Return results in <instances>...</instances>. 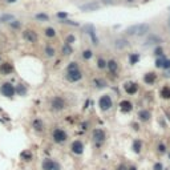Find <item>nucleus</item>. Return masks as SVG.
I'll use <instances>...</instances> for the list:
<instances>
[{
  "label": "nucleus",
  "mask_w": 170,
  "mask_h": 170,
  "mask_svg": "<svg viewBox=\"0 0 170 170\" xmlns=\"http://www.w3.org/2000/svg\"><path fill=\"white\" fill-rule=\"evenodd\" d=\"M150 29V25L149 24H136V25H132V27H129L128 29H126V35H129V36H142V35H145L148 31Z\"/></svg>",
  "instance_id": "f257e3e1"
},
{
  "label": "nucleus",
  "mask_w": 170,
  "mask_h": 170,
  "mask_svg": "<svg viewBox=\"0 0 170 170\" xmlns=\"http://www.w3.org/2000/svg\"><path fill=\"white\" fill-rule=\"evenodd\" d=\"M98 105H100V108H101V110H109L112 108V105H113L112 97L108 96V95L101 96V98H100V101H98Z\"/></svg>",
  "instance_id": "f03ea898"
},
{
  "label": "nucleus",
  "mask_w": 170,
  "mask_h": 170,
  "mask_svg": "<svg viewBox=\"0 0 170 170\" xmlns=\"http://www.w3.org/2000/svg\"><path fill=\"white\" fill-rule=\"evenodd\" d=\"M53 140H55L57 144L65 142L67 141V133L63 129H55V132H53Z\"/></svg>",
  "instance_id": "7ed1b4c3"
},
{
  "label": "nucleus",
  "mask_w": 170,
  "mask_h": 170,
  "mask_svg": "<svg viewBox=\"0 0 170 170\" xmlns=\"http://www.w3.org/2000/svg\"><path fill=\"white\" fill-rule=\"evenodd\" d=\"M41 167H43V170H59L60 169V166L56 164V162L53 161V159H49V158H47V159L43 161Z\"/></svg>",
  "instance_id": "20e7f679"
},
{
  "label": "nucleus",
  "mask_w": 170,
  "mask_h": 170,
  "mask_svg": "<svg viewBox=\"0 0 170 170\" xmlns=\"http://www.w3.org/2000/svg\"><path fill=\"white\" fill-rule=\"evenodd\" d=\"M65 108V101L61 97H55L52 100V109L53 110H61Z\"/></svg>",
  "instance_id": "39448f33"
},
{
  "label": "nucleus",
  "mask_w": 170,
  "mask_h": 170,
  "mask_svg": "<svg viewBox=\"0 0 170 170\" xmlns=\"http://www.w3.org/2000/svg\"><path fill=\"white\" fill-rule=\"evenodd\" d=\"M2 93H3V96H7V97H11V96H13L15 95V88H13V85H11V84H3L2 85Z\"/></svg>",
  "instance_id": "423d86ee"
},
{
  "label": "nucleus",
  "mask_w": 170,
  "mask_h": 170,
  "mask_svg": "<svg viewBox=\"0 0 170 170\" xmlns=\"http://www.w3.org/2000/svg\"><path fill=\"white\" fill-rule=\"evenodd\" d=\"M93 140L97 144H101L105 140V132L102 129H95L93 130Z\"/></svg>",
  "instance_id": "0eeeda50"
},
{
  "label": "nucleus",
  "mask_w": 170,
  "mask_h": 170,
  "mask_svg": "<svg viewBox=\"0 0 170 170\" xmlns=\"http://www.w3.org/2000/svg\"><path fill=\"white\" fill-rule=\"evenodd\" d=\"M71 149L74 154H81L84 152V144L81 141H73L71 145Z\"/></svg>",
  "instance_id": "6e6552de"
},
{
  "label": "nucleus",
  "mask_w": 170,
  "mask_h": 170,
  "mask_svg": "<svg viewBox=\"0 0 170 170\" xmlns=\"http://www.w3.org/2000/svg\"><path fill=\"white\" fill-rule=\"evenodd\" d=\"M82 77V74H81V72L80 71H73V72H68V74H67V79L71 81V82H74V81H79L80 79Z\"/></svg>",
  "instance_id": "1a4fd4ad"
},
{
  "label": "nucleus",
  "mask_w": 170,
  "mask_h": 170,
  "mask_svg": "<svg viewBox=\"0 0 170 170\" xmlns=\"http://www.w3.org/2000/svg\"><path fill=\"white\" fill-rule=\"evenodd\" d=\"M137 90H138L137 84H134V82H126L125 84V92L128 95H134V93H137Z\"/></svg>",
  "instance_id": "9d476101"
},
{
  "label": "nucleus",
  "mask_w": 170,
  "mask_h": 170,
  "mask_svg": "<svg viewBox=\"0 0 170 170\" xmlns=\"http://www.w3.org/2000/svg\"><path fill=\"white\" fill-rule=\"evenodd\" d=\"M24 39L31 43H36L37 41V35L36 32H33V31H31V29H27L25 32H24Z\"/></svg>",
  "instance_id": "9b49d317"
},
{
  "label": "nucleus",
  "mask_w": 170,
  "mask_h": 170,
  "mask_svg": "<svg viewBox=\"0 0 170 170\" xmlns=\"http://www.w3.org/2000/svg\"><path fill=\"white\" fill-rule=\"evenodd\" d=\"M120 108H121V110L124 113H128V112H130L133 109V105L130 101H128V100H124V101H121V104H120Z\"/></svg>",
  "instance_id": "f8f14e48"
},
{
  "label": "nucleus",
  "mask_w": 170,
  "mask_h": 170,
  "mask_svg": "<svg viewBox=\"0 0 170 170\" xmlns=\"http://www.w3.org/2000/svg\"><path fill=\"white\" fill-rule=\"evenodd\" d=\"M138 117H140L141 121L146 122V121L150 120V112L149 110H141L140 113H138Z\"/></svg>",
  "instance_id": "ddd939ff"
},
{
  "label": "nucleus",
  "mask_w": 170,
  "mask_h": 170,
  "mask_svg": "<svg viewBox=\"0 0 170 170\" xmlns=\"http://www.w3.org/2000/svg\"><path fill=\"white\" fill-rule=\"evenodd\" d=\"M12 71H13V68H12L11 64H3L2 67H0V72H2L3 74H10Z\"/></svg>",
  "instance_id": "4468645a"
},
{
  "label": "nucleus",
  "mask_w": 170,
  "mask_h": 170,
  "mask_svg": "<svg viewBox=\"0 0 170 170\" xmlns=\"http://www.w3.org/2000/svg\"><path fill=\"white\" fill-rule=\"evenodd\" d=\"M106 67L109 68V71H110L112 73H116V72H117V68H118L117 63H116L114 60H110L109 63H108V65H106Z\"/></svg>",
  "instance_id": "2eb2a0df"
},
{
  "label": "nucleus",
  "mask_w": 170,
  "mask_h": 170,
  "mask_svg": "<svg viewBox=\"0 0 170 170\" xmlns=\"http://www.w3.org/2000/svg\"><path fill=\"white\" fill-rule=\"evenodd\" d=\"M144 80H145L146 84H153L154 81H156V74H154V73H148L144 77Z\"/></svg>",
  "instance_id": "dca6fc26"
},
{
  "label": "nucleus",
  "mask_w": 170,
  "mask_h": 170,
  "mask_svg": "<svg viewBox=\"0 0 170 170\" xmlns=\"http://www.w3.org/2000/svg\"><path fill=\"white\" fill-rule=\"evenodd\" d=\"M161 96L164 98H170V87H164V88H162Z\"/></svg>",
  "instance_id": "f3484780"
},
{
  "label": "nucleus",
  "mask_w": 170,
  "mask_h": 170,
  "mask_svg": "<svg viewBox=\"0 0 170 170\" xmlns=\"http://www.w3.org/2000/svg\"><path fill=\"white\" fill-rule=\"evenodd\" d=\"M87 29L89 31L88 33L92 36V40H93V44H96V45H97V44H98V41H97V39H96V36H95V33H93V27H92V25H87Z\"/></svg>",
  "instance_id": "a211bd4d"
},
{
  "label": "nucleus",
  "mask_w": 170,
  "mask_h": 170,
  "mask_svg": "<svg viewBox=\"0 0 170 170\" xmlns=\"http://www.w3.org/2000/svg\"><path fill=\"white\" fill-rule=\"evenodd\" d=\"M96 8H98V4H96V3L87 4V5H82V7H81V10H84V11H88V10H96Z\"/></svg>",
  "instance_id": "6ab92c4d"
},
{
  "label": "nucleus",
  "mask_w": 170,
  "mask_h": 170,
  "mask_svg": "<svg viewBox=\"0 0 170 170\" xmlns=\"http://www.w3.org/2000/svg\"><path fill=\"white\" fill-rule=\"evenodd\" d=\"M126 44H128L126 40H124V39H118V40H116V43H114V45H116L117 48H124Z\"/></svg>",
  "instance_id": "aec40b11"
},
{
  "label": "nucleus",
  "mask_w": 170,
  "mask_h": 170,
  "mask_svg": "<svg viewBox=\"0 0 170 170\" xmlns=\"http://www.w3.org/2000/svg\"><path fill=\"white\" fill-rule=\"evenodd\" d=\"M133 149H134L136 153H140V152H141V141H134Z\"/></svg>",
  "instance_id": "412c9836"
},
{
  "label": "nucleus",
  "mask_w": 170,
  "mask_h": 170,
  "mask_svg": "<svg viewBox=\"0 0 170 170\" xmlns=\"http://www.w3.org/2000/svg\"><path fill=\"white\" fill-rule=\"evenodd\" d=\"M45 35H47L48 37H53L56 35V32H55V29H53V28H47V29H45Z\"/></svg>",
  "instance_id": "4be33fe9"
},
{
  "label": "nucleus",
  "mask_w": 170,
  "mask_h": 170,
  "mask_svg": "<svg viewBox=\"0 0 170 170\" xmlns=\"http://www.w3.org/2000/svg\"><path fill=\"white\" fill-rule=\"evenodd\" d=\"M73 71H79V67H77L76 63H71L68 67V72H73Z\"/></svg>",
  "instance_id": "5701e85b"
},
{
  "label": "nucleus",
  "mask_w": 170,
  "mask_h": 170,
  "mask_svg": "<svg viewBox=\"0 0 170 170\" xmlns=\"http://www.w3.org/2000/svg\"><path fill=\"white\" fill-rule=\"evenodd\" d=\"M0 20H2V21H13V16H12V15H3Z\"/></svg>",
  "instance_id": "b1692460"
},
{
  "label": "nucleus",
  "mask_w": 170,
  "mask_h": 170,
  "mask_svg": "<svg viewBox=\"0 0 170 170\" xmlns=\"http://www.w3.org/2000/svg\"><path fill=\"white\" fill-rule=\"evenodd\" d=\"M138 60H140V56H138V53H134V55L130 56V63H132V64H136Z\"/></svg>",
  "instance_id": "393cba45"
},
{
  "label": "nucleus",
  "mask_w": 170,
  "mask_h": 170,
  "mask_svg": "<svg viewBox=\"0 0 170 170\" xmlns=\"http://www.w3.org/2000/svg\"><path fill=\"white\" fill-rule=\"evenodd\" d=\"M95 84L97 85V88H104L105 85H106V84H105V81H102V80H98V79H97V80H95Z\"/></svg>",
  "instance_id": "a878e982"
},
{
  "label": "nucleus",
  "mask_w": 170,
  "mask_h": 170,
  "mask_svg": "<svg viewBox=\"0 0 170 170\" xmlns=\"http://www.w3.org/2000/svg\"><path fill=\"white\" fill-rule=\"evenodd\" d=\"M97 64H98V68H105V67L108 65V64H106V61H105L104 59H98Z\"/></svg>",
  "instance_id": "bb28decb"
},
{
  "label": "nucleus",
  "mask_w": 170,
  "mask_h": 170,
  "mask_svg": "<svg viewBox=\"0 0 170 170\" xmlns=\"http://www.w3.org/2000/svg\"><path fill=\"white\" fill-rule=\"evenodd\" d=\"M63 53H65V55H71V53H72V48L69 47V45H65V47L63 48Z\"/></svg>",
  "instance_id": "cd10ccee"
},
{
  "label": "nucleus",
  "mask_w": 170,
  "mask_h": 170,
  "mask_svg": "<svg viewBox=\"0 0 170 170\" xmlns=\"http://www.w3.org/2000/svg\"><path fill=\"white\" fill-rule=\"evenodd\" d=\"M45 52H47V55H48L49 57L55 56V49H53V48H51V47H48L47 49H45Z\"/></svg>",
  "instance_id": "c85d7f7f"
},
{
  "label": "nucleus",
  "mask_w": 170,
  "mask_h": 170,
  "mask_svg": "<svg viewBox=\"0 0 170 170\" xmlns=\"http://www.w3.org/2000/svg\"><path fill=\"white\" fill-rule=\"evenodd\" d=\"M164 63H165L164 59H158V60L156 61V65H157L158 68H164Z\"/></svg>",
  "instance_id": "c756f323"
},
{
  "label": "nucleus",
  "mask_w": 170,
  "mask_h": 170,
  "mask_svg": "<svg viewBox=\"0 0 170 170\" xmlns=\"http://www.w3.org/2000/svg\"><path fill=\"white\" fill-rule=\"evenodd\" d=\"M82 56H84V59H90L92 57V51H84Z\"/></svg>",
  "instance_id": "7c9ffc66"
},
{
  "label": "nucleus",
  "mask_w": 170,
  "mask_h": 170,
  "mask_svg": "<svg viewBox=\"0 0 170 170\" xmlns=\"http://www.w3.org/2000/svg\"><path fill=\"white\" fill-rule=\"evenodd\" d=\"M36 17H37V19H40V20H48V16H47V15H44V13H39V15H36Z\"/></svg>",
  "instance_id": "2f4dec72"
},
{
  "label": "nucleus",
  "mask_w": 170,
  "mask_h": 170,
  "mask_svg": "<svg viewBox=\"0 0 170 170\" xmlns=\"http://www.w3.org/2000/svg\"><path fill=\"white\" fill-rule=\"evenodd\" d=\"M73 41H74V36H73V35H71V36H68V37H67V43H68V45H69V44H72Z\"/></svg>",
  "instance_id": "473e14b6"
},
{
  "label": "nucleus",
  "mask_w": 170,
  "mask_h": 170,
  "mask_svg": "<svg viewBox=\"0 0 170 170\" xmlns=\"http://www.w3.org/2000/svg\"><path fill=\"white\" fill-rule=\"evenodd\" d=\"M33 125H35V128H36L37 130H41V122H40V121H35Z\"/></svg>",
  "instance_id": "72a5a7b5"
},
{
  "label": "nucleus",
  "mask_w": 170,
  "mask_h": 170,
  "mask_svg": "<svg viewBox=\"0 0 170 170\" xmlns=\"http://www.w3.org/2000/svg\"><path fill=\"white\" fill-rule=\"evenodd\" d=\"M11 25H12L13 28H19V27H20V23H19V21H16V20H13V21L11 23Z\"/></svg>",
  "instance_id": "f704fd0d"
},
{
  "label": "nucleus",
  "mask_w": 170,
  "mask_h": 170,
  "mask_svg": "<svg viewBox=\"0 0 170 170\" xmlns=\"http://www.w3.org/2000/svg\"><path fill=\"white\" fill-rule=\"evenodd\" d=\"M57 16H59L60 19H65V17H67V13H65V12H59Z\"/></svg>",
  "instance_id": "c9c22d12"
},
{
  "label": "nucleus",
  "mask_w": 170,
  "mask_h": 170,
  "mask_svg": "<svg viewBox=\"0 0 170 170\" xmlns=\"http://www.w3.org/2000/svg\"><path fill=\"white\" fill-rule=\"evenodd\" d=\"M164 68H170V60H165V63H164Z\"/></svg>",
  "instance_id": "e433bc0d"
},
{
  "label": "nucleus",
  "mask_w": 170,
  "mask_h": 170,
  "mask_svg": "<svg viewBox=\"0 0 170 170\" xmlns=\"http://www.w3.org/2000/svg\"><path fill=\"white\" fill-rule=\"evenodd\" d=\"M17 90H19V93H21V95H24V93H25V89H24V88H23V87H21V85H20V87H19V89H17Z\"/></svg>",
  "instance_id": "4c0bfd02"
},
{
  "label": "nucleus",
  "mask_w": 170,
  "mask_h": 170,
  "mask_svg": "<svg viewBox=\"0 0 170 170\" xmlns=\"http://www.w3.org/2000/svg\"><path fill=\"white\" fill-rule=\"evenodd\" d=\"M158 150H159L161 153H164V152H165V146H164V145H159V146H158Z\"/></svg>",
  "instance_id": "58836bf2"
},
{
  "label": "nucleus",
  "mask_w": 170,
  "mask_h": 170,
  "mask_svg": "<svg viewBox=\"0 0 170 170\" xmlns=\"http://www.w3.org/2000/svg\"><path fill=\"white\" fill-rule=\"evenodd\" d=\"M162 169V165L161 164H157L156 166H154V170H161Z\"/></svg>",
  "instance_id": "ea45409f"
},
{
  "label": "nucleus",
  "mask_w": 170,
  "mask_h": 170,
  "mask_svg": "<svg viewBox=\"0 0 170 170\" xmlns=\"http://www.w3.org/2000/svg\"><path fill=\"white\" fill-rule=\"evenodd\" d=\"M117 170H128V167H126V166H124V165H121V166L117 167Z\"/></svg>",
  "instance_id": "a19ab883"
},
{
  "label": "nucleus",
  "mask_w": 170,
  "mask_h": 170,
  "mask_svg": "<svg viewBox=\"0 0 170 170\" xmlns=\"http://www.w3.org/2000/svg\"><path fill=\"white\" fill-rule=\"evenodd\" d=\"M161 52H162V49H161V48H157V49H156V55H159Z\"/></svg>",
  "instance_id": "79ce46f5"
},
{
  "label": "nucleus",
  "mask_w": 170,
  "mask_h": 170,
  "mask_svg": "<svg viewBox=\"0 0 170 170\" xmlns=\"http://www.w3.org/2000/svg\"><path fill=\"white\" fill-rule=\"evenodd\" d=\"M7 2H8V3H15L16 0H7Z\"/></svg>",
  "instance_id": "37998d69"
},
{
  "label": "nucleus",
  "mask_w": 170,
  "mask_h": 170,
  "mask_svg": "<svg viewBox=\"0 0 170 170\" xmlns=\"http://www.w3.org/2000/svg\"><path fill=\"white\" fill-rule=\"evenodd\" d=\"M129 2H132V0H129Z\"/></svg>",
  "instance_id": "c03bdc74"
}]
</instances>
